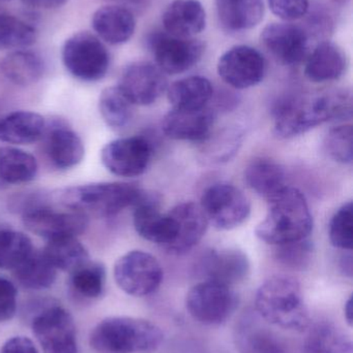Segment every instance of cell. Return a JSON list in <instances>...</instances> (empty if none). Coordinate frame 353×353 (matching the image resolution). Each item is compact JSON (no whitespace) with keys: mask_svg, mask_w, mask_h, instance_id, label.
<instances>
[{"mask_svg":"<svg viewBox=\"0 0 353 353\" xmlns=\"http://www.w3.org/2000/svg\"><path fill=\"white\" fill-rule=\"evenodd\" d=\"M16 286L6 278L0 277V323L10 321L17 311Z\"/></svg>","mask_w":353,"mask_h":353,"instance_id":"ee69618b","label":"cell"},{"mask_svg":"<svg viewBox=\"0 0 353 353\" xmlns=\"http://www.w3.org/2000/svg\"><path fill=\"white\" fill-rule=\"evenodd\" d=\"M167 214L171 239L164 249L171 254H184L202 240L209 222L200 205L192 201L178 203Z\"/></svg>","mask_w":353,"mask_h":353,"instance_id":"2e32d148","label":"cell"},{"mask_svg":"<svg viewBox=\"0 0 353 353\" xmlns=\"http://www.w3.org/2000/svg\"><path fill=\"white\" fill-rule=\"evenodd\" d=\"M114 1L120 2V6H136V4H140L142 0H114Z\"/></svg>","mask_w":353,"mask_h":353,"instance_id":"681fc988","label":"cell"},{"mask_svg":"<svg viewBox=\"0 0 353 353\" xmlns=\"http://www.w3.org/2000/svg\"><path fill=\"white\" fill-rule=\"evenodd\" d=\"M255 308L261 319L281 329L303 332L310 323L302 288L289 276H273L261 284Z\"/></svg>","mask_w":353,"mask_h":353,"instance_id":"7a4b0ae2","label":"cell"},{"mask_svg":"<svg viewBox=\"0 0 353 353\" xmlns=\"http://www.w3.org/2000/svg\"><path fill=\"white\" fill-rule=\"evenodd\" d=\"M238 305V296L230 286L209 280L193 286L186 298L187 310L191 316L205 325L225 323Z\"/></svg>","mask_w":353,"mask_h":353,"instance_id":"52a82bcc","label":"cell"},{"mask_svg":"<svg viewBox=\"0 0 353 353\" xmlns=\"http://www.w3.org/2000/svg\"><path fill=\"white\" fill-rule=\"evenodd\" d=\"M64 68L83 82H97L107 74L110 55L103 41L88 31L70 35L61 51Z\"/></svg>","mask_w":353,"mask_h":353,"instance_id":"5b68a950","label":"cell"},{"mask_svg":"<svg viewBox=\"0 0 353 353\" xmlns=\"http://www.w3.org/2000/svg\"><path fill=\"white\" fill-rule=\"evenodd\" d=\"M68 0H23L29 8L35 10H51L64 6Z\"/></svg>","mask_w":353,"mask_h":353,"instance_id":"bcb514c9","label":"cell"},{"mask_svg":"<svg viewBox=\"0 0 353 353\" xmlns=\"http://www.w3.org/2000/svg\"><path fill=\"white\" fill-rule=\"evenodd\" d=\"M37 171V159L30 153L15 147L0 148V180L8 184H23L35 180Z\"/></svg>","mask_w":353,"mask_h":353,"instance_id":"4dcf8cb0","label":"cell"},{"mask_svg":"<svg viewBox=\"0 0 353 353\" xmlns=\"http://www.w3.org/2000/svg\"><path fill=\"white\" fill-rule=\"evenodd\" d=\"M168 101L174 109L196 110L207 107L213 88L204 77L192 76L172 83L167 88Z\"/></svg>","mask_w":353,"mask_h":353,"instance_id":"4316f807","label":"cell"},{"mask_svg":"<svg viewBox=\"0 0 353 353\" xmlns=\"http://www.w3.org/2000/svg\"><path fill=\"white\" fill-rule=\"evenodd\" d=\"M164 28L174 37L193 39L207 26V14L198 0H174L163 14Z\"/></svg>","mask_w":353,"mask_h":353,"instance_id":"7402d4cb","label":"cell"},{"mask_svg":"<svg viewBox=\"0 0 353 353\" xmlns=\"http://www.w3.org/2000/svg\"><path fill=\"white\" fill-rule=\"evenodd\" d=\"M218 14L224 26L242 31L256 26L263 18V0H217Z\"/></svg>","mask_w":353,"mask_h":353,"instance_id":"f546056e","label":"cell"},{"mask_svg":"<svg viewBox=\"0 0 353 353\" xmlns=\"http://www.w3.org/2000/svg\"><path fill=\"white\" fill-rule=\"evenodd\" d=\"M158 68L168 74H178L194 68L202 57L204 45L195 39L174 37L158 32L149 39Z\"/></svg>","mask_w":353,"mask_h":353,"instance_id":"4fadbf2b","label":"cell"},{"mask_svg":"<svg viewBox=\"0 0 353 353\" xmlns=\"http://www.w3.org/2000/svg\"><path fill=\"white\" fill-rule=\"evenodd\" d=\"M271 12L285 21L298 20L308 12L309 0H267Z\"/></svg>","mask_w":353,"mask_h":353,"instance_id":"7bdbcfd3","label":"cell"},{"mask_svg":"<svg viewBox=\"0 0 353 353\" xmlns=\"http://www.w3.org/2000/svg\"><path fill=\"white\" fill-rule=\"evenodd\" d=\"M57 270L44 254L33 250L28 257L14 270L15 277L23 288L30 290H43L51 288L56 280Z\"/></svg>","mask_w":353,"mask_h":353,"instance_id":"d6a6232c","label":"cell"},{"mask_svg":"<svg viewBox=\"0 0 353 353\" xmlns=\"http://www.w3.org/2000/svg\"><path fill=\"white\" fill-rule=\"evenodd\" d=\"M199 205L207 222L218 230H233L244 223L251 213L248 197L238 187L228 183L209 187Z\"/></svg>","mask_w":353,"mask_h":353,"instance_id":"ba28073f","label":"cell"},{"mask_svg":"<svg viewBox=\"0 0 353 353\" xmlns=\"http://www.w3.org/2000/svg\"><path fill=\"white\" fill-rule=\"evenodd\" d=\"M35 27L12 14H0V50H22L37 41Z\"/></svg>","mask_w":353,"mask_h":353,"instance_id":"d590c367","label":"cell"},{"mask_svg":"<svg viewBox=\"0 0 353 353\" xmlns=\"http://www.w3.org/2000/svg\"><path fill=\"white\" fill-rule=\"evenodd\" d=\"M1 353H39L33 342L29 338L12 337L2 346Z\"/></svg>","mask_w":353,"mask_h":353,"instance_id":"f6af8a7d","label":"cell"},{"mask_svg":"<svg viewBox=\"0 0 353 353\" xmlns=\"http://www.w3.org/2000/svg\"><path fill=\"white\" fill-rule=\"evenodd\" d=\"M163 338L161 329L151 321L109 317L91 332L90 346L97 353H153L161 346Z\"/></svg>","mask_w":353,"mask_h":353,"instance_id":"3957f363","label":"cell"},{"mask_svg":"<svg viewBox=\"0 0 353 353\" xmlns=\"http://www.w3.org/2000/svg\"><path fill=\"white\" fill-rule=\"evenodd\" d=\"M346 68L345 52L332 41H323L307 57L305 74L311 82H331L341 78Z\"/></svg>","mask_w":353,"mask_h":353,"instance_id":"cb8c5ba5","label":"cell"},{"mask_svg":"<svg viewBox=\"0 0 353 353\" xmlns=\"http://www.w3.org/2000/svg\"><path fill=\"white\" fill-rule=\"evenodd\" d=\"M273 116L274 132L281 139L300 136L330 122L329 109L323 94L310 99L286 97L276 103Z\"/></svg>","mask_w":353,"mask_h":353,"instance_id":"8992f818","label":"cell"},{"mask_svg":"<svg viewBox=\"0 0 353 353\" xmlns=\"http://www.w3.org/2000/svg\"><path fill=\"white\" fill-rule=\"evenodd\" d=\"M325 152L333 161L343 165H352L353 161L352 125L337 126L332 128L323 142Z\"/></svg>","mask_w":353,"mask_h":353,"instance_id":"ab89813d","label":"cell"},{"mask_svg":"<svg viewBox=\"0 0 353 353\" xmlns=\"http://www.w3.org/2000/svg\"><path fill=\"white\" fill-rule=\"evenodd\" d=\"M142 194V190L128 183L101 182L61 189L55 193V199L68 210L86 216L111 217L134 207Z\"/></svg>","mask_w":353,"mask_h":353,"instance_id":"277c9868","label":"cell"},{"mask_svg":"<svg viewBox=\"0 0 353 353\" xmlns=\"http://www.w3.org/2000/svg\"><path fill=\"white\" fill-rule=\"evenodd\" d=\"M340 267H341L342 272L344 275L347 277H352V251H348L347 254L343 255L340 261Z\"/></svg>","mask_w":353,"mask_h":353,"instance_id":"7dc6e473","label":"cell"},{"mask_svg":"<svg viewBox=\"0 0 353 353\" xmlns=\"http://www.w3.org/2000/svg\"><path fill=\"white\" fill-rule=\"evenodd\" d=\"M23 224L29 232L47 241L78 236L88 226V216L80 212L57 211L44 203H35L23 211Z\"/></svg>","mask_w":353,"mask_h":353,"instance_id":"30bf717a","label":"cell"},{"mask_svg":"<svg viewBox=\"0 0 353 353\" xmlns=\"http://www.w3.org/2000/svg\"><path fill=\"white\" fill-rule=\"evenodd\" d=\"M200 271L207 280L232 288L246 279L250 263L242 250L223 248L207 252L201 259Z\"/></svg>","mask_w":353,"mask_h":353,"instance_id":"d6986e66","label":"cell"},{"mask_svg":"<svg viewBox=\"0 0 353 353\" xmlns=\"http://www.w3.org/2000/svg\"><path fill=\"white\" fill-rule=\"evenodd\" d=\"M336 2H345L347 1V0H335Z\"/></svg>","mask_w":353,"mask_h":353,"instance_id":"f907efd6","label":"cell"},{"mask_svg":"<svg viewBox=\"0 0 353 353\" xmlns=\"http://www.w3.org/2000/svg\"><path fill=\"white\" fill-rule=\"evenodd\" d=\"M306 347L311 353H353L352 338L329 323H317L310 330Z\"/></svg>","mask_w":353,"mask_h":353,"instance_id":"836d02e7","label":"cell"},{"mask_svg":"<svg viewBox=\"0 0 353 353\" xmlns=\"http://www.w3.org/2000/svg\"><path fill=\"white\" fill-rule=\"evenodd\" d=\"M134 228L144 240L165 248L171 239V225L168 214H162L159 199L143 192L133 213Z\"/></svg>","mask_w":353,"mask_h":353,"instance_id":"44dd1931","label":"cell"},{"mask_svg":"<svg viewBox=\"0 0 353 353\" xmlns=\"http://www.w3.org/2000/svg\"><path fill=\"white\" fill-rule=\"evenodd\" d=\"M41 251L56 270L68 273L89 261L88 251L77 236L48 241Z\"/></svg>","mask_w":353,"mask_h":353,"instance_id":"1f68e13d","label":"cell"},{"mask_svg":"<svg viewBox=\"0 0 353 353\" xmlns=\"http://www.w3.org/2000/svg\"><path fill=\"white\" fill-rule=\"evenodd\" d=\"M248 186L267 201L285 188L286 174L279 163L271 159H255L245 171Z\"/></svg>","mask_w":353,"mask_h":353,"instance_id":"83f0119b","label":"cell"},{"mask_svg":"<svg viewBox=\"0 0 353 353\" xmlns=\"http://www.w3.org/2000/svg\"><path fill=\"white\" fill-rule=\"evenodd\" d=\"M117 86L133 105H149L167 90L168 82L157 64L137 61L124 68Z\"/></svg>","mask_w":353,"mask_h":353,"instance_id":"9a60e30c","label":"cell"},{"mask_svg":"<svg viewBox=\"0 0 353 353\" xmlns=\"http://www.w3.org/2000/svg\"><path fill=\"white\" fill-rule=\"evenodd\" d=\"M234 339L240 353H289L279 336L252 316L240 321Z\"/></svg>","mask_w":353,"mask_h":353,"instance_id":"d4e9b609","label":"cell"},{"mask_svg":"<svg viewBox=\"0 0 353 353\" xmlns=\"http://www.w3.org/2000/svg\"><path fill=\"white\" fill-rule=\"evenodd\" d=\"M267 72L265 57L258 50L249 46H236L220 57L218 74L220 78L236 89L256 86Z\"/></svg>","mask_w":353,"mask_h":353,"instance_id":"5bb4252c","label":"cell"},{"mask_svg":"<svg viewBox=\"0 0 353 353\" xmlns=\"http://www.w3.org/2000/svg\"><path fill=\"white\" fill-rule=\"evenodd\" d=\"M215 120V112L209 105L196 110L172 108L163 118L162 130L172 140L203 143L213 132Z\"/></svg>","mask_w":353,"mask_h":353,"instance_id":"ac0fdd59","label":"cell"},{"mask_svg":"<svg viewBox=\"0 0 353 353\" xmlns=\"http://www.w3.org/2000/svg\"><path fill=\"white\" fill-rule=\"evenodd\" d=\"M106 270L99 261H87L70 273L73 290L86 299H97L105 288Z\"/></svg>","mask_w":353,"mask_h":353,"instance_id":"74e56055","label":"cell"},{"mask_svg":"<svg viewBox=\"0 0 353 353\" xmlns=\"http://www.w3.org/2000/svg\"><path fill=\"white\" fill-rule=\"evenodd\" d=\"M114 279L122 292L142 298L157 292L163 281V270L149 253L130 251L116 261Z\"/></svg>","mask_w":353,"mask_h":353,"instance_id":"9c48e42d","label":"cell"},{"mask_svg":"<svg viewBox=\"0 0 353 353\" xmlns=\"http://www.w3.org/2000/svg\"><path fill=\"white\" fill-rule=\"evenodd\" d=\"M45 132L48 157L57 169H72L83 161L85 155L83 141L66 124L56 122Z\"/></svg>","mask_w":353,"mask_h":353,"instance_id":"603a6c76","label":"cell"},{"mask_svg":"<svg viewBox=\"0 0 353 353\" xmlns=\"http://www.w3.org/2000/svg\"><path fill=\"white\" fill-rule=\"evenodd\" d=\"M45 119L30 111H16L0 120V141L12 145H29L45 134Z\"/></svg>","mask_w":353,"mask_h":353,"instance_id":"484cf974","label":"cell"},{"mask_svg":"<svg viewBox=\"0 0 353 353\" xmlns=\"http://www.w3.org/2000/svg\"><path fill=\"white\" fill-rule=\"evenodd\" d=\"M267 203V215L255 230L259 240L278 246L310 236L312 214L306 197L298 189L285 187Z\"/></svg>","mask_w":353,"mask_h":353,"instance_id":"6da1fadb","label":"cell"},{"mask_svg":"<svg viewBox=\"0 0 353 353\" xmlns=\"http://www.w3.org/2000/svg\"><path fill=\"white\" fill-rule=\"evenodd\" d=\"M314 256V245L307 239L276 246L275 259L284 267L292 270L307 269Z\"/></svg>","mask_w":353,"mask_h":353,"instance_id":"f35d334b","label":"cell"},{"mask_svg":"<svg viewBox=\"0 0 353 353\" xmlns=\"http://www.w3.org/2000/svg\"><path fill=\"white\" fill-rule=\"evenodd\" d=\"M242 143V134L236 130H225L223 132L213 134L203 142L207 144L204 152L211 163L227 161L236 154Z\"/></svg>","mask_w":353,"mask_h":353,"instance_id":"60d3db41","label":"cell"},{"mask_svg":"<svg viewBox=\"0 0 353 353\" xmlns=\"http://www.w3.org/2000/svg\"><path fill=\"white\" fill-rule=\"evenodd\" d=\"M95 35L110 45H122L130 41L136 29V20L130 8L109 4L97 8L91 18Z\"/></svg>","mask_w":353,"mask_h":353,"instance_id":"ffe728a7","label":"cell"},{"mask_svg":"<svg viewBox=\"0 0 353 353\" xmlns=\"http://www.w3.org/2000/svg\"><path fill=\"white\" fill-rule=\"evenodd\" d=\"M332 244L344 251H352L353 245L352 201L344 203L332 218L330 223Z\"/></svg>","mask_w":353,"mask_h":353,"instance_id":"b9f144b4","label":"cell"},{"mask_svg":"<svg viewBox=\"0 0 353 353\" xmlns=\"http://www.w3.org/2000/svg\"><path fill=\"white\" fill-rule=\"evenodd\" d=\"M33 250L32 242L24 232L0 230V269H16Z\"/></svg>","mask_w":353,"mask_h":353,"instance_id":"8d00e7d4","label":"cell"},{"mask_svg":"<svg viewBox=\"0 0 353 353\" xmlns=\"http://www.w3.org/2000/svg\"><path fill=\"white\" fill-rule=\"evenodd\" d=\"M261 43L285 65H296L309 56L310 37L304 28L292 23L267 25L261 33Z\"/></svg>","mask_w":353,"mask_h":353,"instance_id":"e0dca14e","label":"cell"},{"mask_svg":"<svg viewBox=\"0 0 353 353\" xmlns=\"http://www.w3.org/2000/svg\"><path fill=\"white\" fill-rule=\"evenodd\" d=\"M32 332L44 353H78L74 319L61 307L41 311L33 319Z\"/></svg>","mask_w":353,"mask_h":353,"instance_id":"8fae6325","label":"cell"},{"mask_svg":"<svg viewBox=\"0 0 353 353\" xmlns=\"http://www.w3.org/2000/svg\"><path fill=\"white\" fill-rule=\"evenodd\" d=\"M0 1H10V0H0Z\"/></svg>","mask_w":353,"mask_h":353,"instance_id":"816d5d0a","label":"cell"},{"mask_svg":"<svg viewBox=\"0 0 353 353\" xmlns=\"http://www.w3.org/2000/svg\"><path fill=\"white\" fill-rule=\"evenodd\" d=\"M353 304H352V296H350L347 302L345 303V307H344V315H345L346 321H347L348 325L352 327V316H353Z\"/></svg>","mask_w":353,"mask_h":353,"instance_id":"c3c4849f","label":"cell"},{"mask_svg":"<svg viewBox=\"0 0 353 353\" xmlns=\"http://www.w3.org/2000/svg\"><path fill=\"white\" fill-rule=\"evenodd\" d=\"M133 105L117 85L107 87L99 95V113L105 123L114 130L128 125L133 117Z\"/></svg>","mask_w":353,"mask_h":353,"instance_id":"e575fe53","label":"cell"},{"mask_svg":"<svg viewBox=\"0 0 353 353\" xmlns=\"http://www.w3.org/2000/svg\"><path fill=\"white\" fill-rule=\"evenodd\" d=\"M153 146L143 137L120 138L106 144L101 151L104 167L118 176L135 178L144 174L151 163Z\"/></svg>","mask_w":353,"mask_h":353,"instance_id":"7c38bea8","label":"cell"},{"mask_svg":"<svg viewBox=\"0 0 353 353\" xmlns=\"http://www.w3.org/2000/svg\"><path fill=\"white\" fill-rule=\"evenodd\" d=\"M1 70L6 78L18 86H30L44 76L45 64L39 54L28 50H15L1 62Z\"/></svg>","mask_w":353,"mask_h":353,"instance_id":"f1b7e54d","label":"cell"}]
</instances>
